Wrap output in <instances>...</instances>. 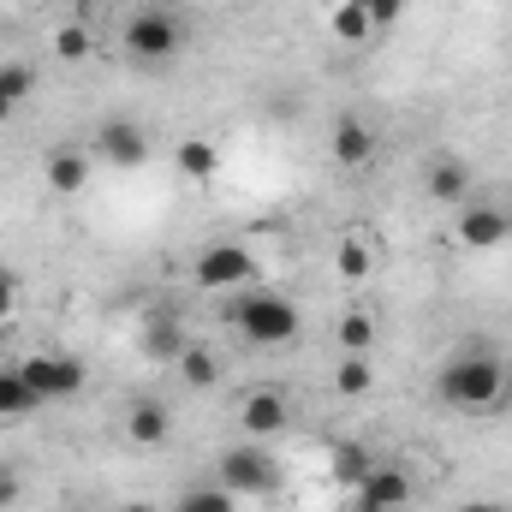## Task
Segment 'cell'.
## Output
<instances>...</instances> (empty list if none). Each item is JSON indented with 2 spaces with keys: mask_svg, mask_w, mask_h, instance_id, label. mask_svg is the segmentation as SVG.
I'll use <instances>...</instances> for the list:
<instances>
[{
  "mask_svg": "<svg viewBox=\"0 0 512 512\" xmlns=\"http://www.w3.org/2000/svg\"><path fill=\"white\" fill-rule=\"evenodd\" d=\"M435 399H441L447 411H459V417H495V411L512 405V370L495 352L471 346V352H459V358L435 376Z\"/></svg>",
  "mask_w": 512,
  "mask_h": 512,
  "instance_id": "1",
  "label": "cell"
},
{
  "mask_svg": "<svg viewBox=\"0 0 512 512\" xmlns=\"http://www.w3.org/2000/svg\"><path fill=\"white\" fill-rule=\"evenodd\" d=\"M239 334L256 346H286L298 334V304L286 292H251L239 304Z\"/></svg>",
  "mask_w": 512,
  "mask_h": 512,
  "instance_id": "2",
  "label": "cell"
},
{
  "mask_svg": "<svg viewBox=\"0 0 512 512\" xmlns=\"http://www.w3.org/2000/svg\"><path fill=\"white\" fill-rule=\"evenodd\" d=\"M18 376L36 387L42 405H54V399H78V393H84V364H78V358H60V352H30V358L18 364Z\"/></svg>",
  "mask_w": 512,
  "mask_h": 512,
  "instance_id": "3",
  "label": "cell"
},
{
  "mask_svg": "<svg viewBox=\"0 0 512 512\" xmlns=\"http://www.w3.org/2000/svg\"><path fill=\"white\" fill-rule=\"evenodd\" d=\"M221 489H233V495H274L280 489V471H274L262 441H245L221 459Z\"/></svg>",
  "mask_w": 512,
  "mask_h": 512,
  "instance_id": "4",
  "label": "cell"
},
{
  "mask_svg": "<svg viewBox=\"0 0 512 512\" xmlns=\"http://www.w3.org/2000/svg\"><path fill=\"white\" fill-rule=\"evenodd\" d=\"M126 54L143 66H167L179 54V18L173 12H137L126 24Z\"/></svg>",
  "mask_w": 512,
  "mask_h": 512,
  "instance_id": "5",
  "label": "cell"
},
{
  "mask_svg": "<svg viewBox=\"0 0 512 512\" xmlns=\"http://www.w3.org/2000/svg\"><path fill=\"white\" fill-rule=\"evenodd\" d=\"M251 280H256V256L245 251V245H233V239L203 245V256H197V286L233 292V286H251Z\"/></svg>",
  "mask_w": 512,
  "mask_h": 512,
  "instance_id": "6",
  "label": "cell"
},
{
  "mask_svg": "<svg viewBox=\"0 0 512 512\" xmlns=\"http://www.w3.org/2000/svg\"><path fill=\"white\" fill-rule=\"evenodd\" d=\"M512 233V215L507 209H495V203H471V209H459V227H453V239L465 245V251H501Z\"/></svg>",
  "mask_w": 512,
  "mask_h": 512,
  "instance_id": "7",
  "label": "cell"
},
{
  "mask_svg": "<svg viewBox=\"0 0 512 512\" xmlns=\"http://www.w3.org/2000/svg\"><path fill=\"white\" fill-rule=\"evenodd\" d=\"M352 495H358V512H405L411 477H405V471H370Z\"/></svg>",
  "mask_w": 512,
  "mask_h": 512,
  "instance_id": "8",
  "label": "cell"
},
{
  "mask_svg": "<svg viewBox=\"0 0 512 512\" xmlns=\"http://www.w3.org/2000/svg\"><path fill=\"white\" fill-rule=\"evenodd\" d=\"M423 185H429V197L435 203H465L471 197V167H465V155H435L429 161V173H423Z\"/></svg>",
  "mask_w": 512,
  "mask_h": 512,
  "instance_id": "9",
  "label": "cell"
},
{
  "mask_svg": "<svg viewBox=\"0 0 512 512\" xmlns=\"http://www.w3.org/2000/svg\"><path fill=\"white\" fill-rule=\"evenodd\" d=\"M239 423H245V435H251V441L280 435V429H286V399H280L274 387H262V393H251V399L239 405Z\"/></svg>",
  "mask_w": 512,
  "mask_h": 512,
  "instance_id": "10",
  "label": "cell"
},
{
  "mask_svg": "<svg viewBox=\"0 0 512 512\" xmlns=\"http://www.w3.org/2000/svg\"><path fill=\"white\" fill-rule=\"evenodd\" d=\"M96 143H102V155L114 167H143L149 161V137H143V126H131V120H108Z\"/></svg>",
  "mask_w": 512,
  "mask_h": 512,
  "instance_id": "11",
  "label": "cell"
},
{
  "mask_svg": "<svg viewBox=\"0 0 512 512\" xmlns=\"http://www.w3.org/2000/svg\"><path fill=\"white\" fill-rule=\"evenodd\" d=\"M126 435H131V447H161L173 435V411L161 399H137L126 411Z\"/></svg>",
  "mask_w": 512,
  "mask_h": 512,
  "instance_id": "12",
  "label": "cell"
},
{
  "mask_svg": "<svg viewBox=\"0 0 512 512\" xmlns=\"http://www.w3.org/2000/svg\"><path fill=\"white\" fill-rule=\"evenodd\" d=\"M334 161H340V167H370V161H376V131L346 114V120L334 126Z\"/></svg>",
  "mask_w": 512,
  "mask_h": 512,
  "instance_id": "13",
  "label": "cell"
},
{
  "mask_svg": "<svg viewBox=\"0 0 512 512\" xmlns=\"http://www.w3.org/2000/svg\"><path fill=\"white\" fill-rule=\"evenodd\" d=\"M84 179H90V155H78V149H54L48 155V191L72 197V191H84Z\"/></svg>",
  "mask_w": 512,
  "mask_h": 512,
  "instance_id": "14",
  "label": "cell"
},
{
  "mask_svg": "<svg viewBox=\"0 0 512 512\" xmlns=\"http://www.w3.org/2000/svg\"><path fill=\"white\" fill-rule=\"evenodd\" d=\"M173 167H179L185 179H215V167H221V149H215L209 137H185V143L173 149Z\"/></svg>",
  "mask_w": 512,
  "mask_h": 512,
  "instance_id": "15",
  "label": "cell"
},
{
  "mask_svg": "<svg viewBox=\"0 0 512 512\" xmlns=\"http://www.w3.org/2000/svg\"><path fill=\"white\" fill-rule=\"evenodd\" d=\"M328 30H334L340 42H352V48L376 36V24H370V6H364V0H340V6H334V18H328Z\"/></svg>",
  "mask_w": 512,
  "mask_h": 512,
  "instance_id": "16",
  "label": "cell"
},
{
  "mask_svg": "<svg viewBox=\"0 0 512 512\" xmlns=\"http://www.w3.org/2000/svg\"><path fill=\"white\" fill-rule=\"evenodd\" d=\"M30 411H42L36 387L24 382L18 370H0V417H30Z\"/></svg>",
  "mask_w": 512,
  "mask_h": 512,
  "instance_id": "17",
  "label": "cell"
},
{
  "mask_svg": "<svg viewBox=\"0 0 512 512\" xmlns=\"http://www.w3.org/2000/svg\"><path fill=\"white\" fill-rule=\"evenodd\" d=\"M370 471H376V465H370V447H364V441H340V447H334V477H340L346 489H358Z\"/></svg>",
  "mask_w": 512,
  "mask_h": 512,
  "instance_id": "18",
  "label": "cell"
},
{
  "mask_svg": "<svg viewBox=\"0 0 512 512\" xmlns=\"http://www.w3.org/2000/svg\"><path fill=\"white\" fill-rule=\"evenodd\" d=\"M143 346H149V358H161V364H179V352H185V334H179V322H173V316H155Z\"/></svg>",
  "mask_w": 512,
  "mask_h": 512,
  "instance_id": "19",
  "label": "cell"
},
{
  "mask_svg": "<svg viewBox=\"0 0 512 512\" xmlns=\"http://www.w3.org/2000/svg\"><path fill=\"white\" fill-rule=\"evenodd\" d=\"M334 387H340L346 399H364V393L376 387L370 364H364V352H346V358H340V370H334Z\"/></svg>",
  "mask_w": 512,
  "mask_h": 512,
  "instance_id": "20",
  "label": "cell"
},
{
  "mask_svg": "<svg viewBox=\"0 0 512 512\" xmlns=\"http://www.w3.org/2000/svg\"><path fill=\"white\" fill-rule=\"evenodd\" d=\"M179 376H185V387H215L221 382V364H215L203 346H185V352H179Z\"/></svg>",
  "mask_w": 512,
  "mask_h": 512,
  "instance_id": "21",
  "label": "cell"
},
{
  "mask_svg": "<svg viewBox=\"0 0 512 512\" xmlns=\"http://www.w3.org/2000/svg\"><path fill=\"white\" fill-rule=\"evenodd\" d=\"M173 512H239V495L221 489V483H215V489H185Z\"/></svg>",
  "mask_w": 512,
  "mask_h": 512,
  "instance_id": "22",
  "label": "cell"
},
{
  "mask_svg": "<svg viewBox=\"0 0 512 512\" xmlns=\"http://www.w3.org/2000/svg\"><path fill=\"white\" fill-rule=\"evenodd\" d=\"M376 346V322L364 310H346L340 316V352H370Z\"/></svg>",
  "mask_w": 512,
  "mask_h": 512,
  "instance_id": "23",
  "label": "cell"
},
{
  "mask_svg": "<svg viewBox=\"0 0 512 512\" xmlns=\"http://www.w3.org/2000/svg\"><path fill=\"white\" fill-rule=\"evenodd\" d=\"M54 54H60L66 66H84V60H90V30H84V24H60Z\"/></svg>",
  "mask_w": 512,
  "mask_h": 512,
  "instance_id": "24",
  "label": "cell"
},
{
  "mask_svg": "<svg viewBox=\"0 0 512 512\" xmlns=\"http://www.w3.org/2000/svg\"><path fill=\"white\" fill-rule=\"evenodd\" d=\"M334 268H340L346 280H364V274L376 268V256H370V245H364V239H346V245H340V262H334Z\"/></svg>",
  "mask_w": 512,
  "mask_h": 512,
  "instance_id": "25",
  "label": "cell"
},
{
  "mask_svg": "<svg viewBox=\"0 0 512 512\" xmlns=\"http://www.w3.org/2000/svg\"><path fill=\"white\" fill-rule=\"evenodd\" d=\"M30 90H36V78H30V66H18V60H6V66H0V96H6L12 108H18V102H24Z\"/></svg>",
  "mask_w": 512,
  "mask_h": 512,
  "instance_id": "26",
  "label": "cell"
},
{
  "mask_svg": "<svg viewBox=\"0 0 512 512\" xmlns=\"http://www.w3.org/2000/svg\"><path fill=\"white\" fill-rule=\"evenodd\" d=\"M364 6H370V24H376V30L399 24V12H405V0H364Z\"/></svg>",
  "mask_w": 512,
  "mask_h": 512,
  "instance_id": "27",
  "label": "cell"
},
{
  "mask_svg": "<svg viewBox=\"0 0 512 512\" xmlns=\"http://www.w3.org/2000/svg\"><path fill=\"white\" fill-rule=\"evenodd\" d=\"M12 310H18V274H12V268H0V322H6Z\"/></svg>",
  "mask_w": 512,
  "mask_h": 512,
  "instance_id": "28",
  "label": "cell"
},
{
  "mask_svg": "<svg viewBox=\"0 0 512 512\" xmlns=\"http://www.w3.org/2000/svg\"><path fill=\"white\" fill-rule=\"evenodd\" d=\"M12 501H18V477H12V471L0 465V512L12 507Z\"/></svg>",
  "mask_w": 512,
  "mask_h": 512,
  "instance_id": "29",
  "label": "cell"
},
{
  "mask_svg": "<svg viewBox=\"0 0 512 512\" xmlns=\"http://www.w3.org/2000/svg\"><path fill=\"white\" fill-rule=\"evenodd\" d=\"M12 114H18V108H12V102H6V96H0V126H6V120H12Z\"/></svg>",
  "mask_w": 512,
  "mask_h": 512,
  "instance_id": "30",
  "label": "cell"
},
{
  "mask_svg": "<svg viewBox=\"0 0 512 512\" xmlns=\"http://www.w3.org/2000/svg\"><path fill=\"white\" fill-rule=\"evenodd\" d=\"M459 512H501L495 501H477V507H459Z\"/></svg>",
  "mask_w": 512,
  "mask_h": 512,
  "instance_id": "31",
  "label": "cell"
},
{
  "mask_svg": "<svg viewBox=\"0 0 512 512\" xmlns=\"http://www.w3.org/2000/svg\"><path fill=\"white\" fill-rule=\"evenodd\" d=\"M126 512H149V507H126Z\"/></svg>",
  "mask_w": 512,
  "mask_h": 512,
  "instance_id": "32",
  "label": "cell"
}]
</instances>
